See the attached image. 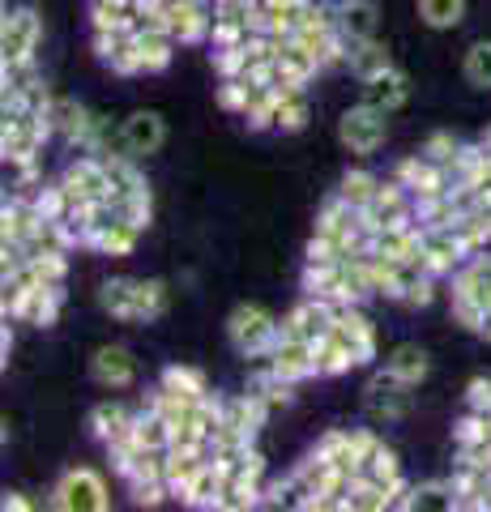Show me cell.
<instances>
[{"mask_svg":"<svg viewBox=\"0 0 491 512\" xmlns=\"http://www.w3.org/2000/svg\"><path fill=\"white\" fill-rule=\"evenodd\" d=\"M47 137H56L47 116H39V111H9L5 124H0V154H5V163L13 171L30 167L39 163V150L47 146Z\"/></svg>","mask_w":491,"mask_h":512,"instance_id":"6da1fadb","label":"cell"},{"mask_svg":"<svg viewBox=\"0 0 491 512\" xmlns=\"http://www.w3.org/2000/svg\"><path fill=\"white\" fill-rule=\"evenodd\" d=\"M227 338L244 359H269V350L282 338V320H274L265 308H257V303H240V308L227 316Z\"/></svg>","mask_w":491,"mask_h":512,"instance_id":"7a4b0ae2","label":"cell"},{"mask_svg":"<svg viewBox=\"0 0 491 512\" xmlns=\"http://www.w3.org/2000/svg\"><path fill=\"white\" fill-rule=\"evenodd\" d=\"M385 116H389V111L372 107L368 99H363L359 107H346L342 120H338V141L355 158H372L380 146H385V137H389V120Z\"/></svg>","mask_w":491,"mask_h":512,"instance_id":"3957f363","label":"cell"},{"mask_svg":"<svg viewBox=\"0 0 491 512\" xmlns=\"http://www.w3.org/2000/svg\"><path fill=\"white\" fill-rule=\"evenodd\" d=\"M52 504L56 512H107L112 508V495H107V483L94 470H69L60 483L52 487Z\"/></svg>","mask_w":491,"mask_h":512,"instance_id":"277c9868","label":"cell"},{"mask_svg":"<svg viewBox=\"0 0 491 512\" xmlns=\"http://www.w3.org/2000/svg\"><path fill=\"white\" fill-rule=\"evenodd\" d=\"M338 325V303L325 295H308L295 312H287L282 320V338H304V342H321L329 338Z\"/></svg>","mask_w":491,"mask_h":512,"instance_id":"5b68a950","label":"cell"},{"mask_svg":"<svg viewBox=\"0 0 491 512\" xmlns=\"http://www.w3.org/2000/svg\"><path fill=\"white\" fill-rule=\"evenodd\" d=\"M43 35V22L35 9H13L5 13V26H0V64H26L35 60V47Z\"/></svg>","mask_w":491,"mask_h":512,"instance_id":"8992f818","label":"cell"},{"mask_svg":"<svg viewBox=\"0 0 491 512\" xmlns=\"http://www.w3.org/2000/svg\"><path fill=\"white\" fill-rule=\"evenodd\" d=\"M60 184L69 188L73 205H82V201H112V180H107L99 154H86V150H82V154H77L73 163L65 167Z\"/></svg>","mask_w":491,"mask_h":512,"instance_id":"52a82bcc","label":"cell"},{"mask_svg":"<svg viewBox=\"0 0 491 512\" xmlns=\"http://www.w3.org/2000/svg\"><path fill=\"white\" fill-rule=\"evenodd\" d=\"M393 175H398V180L410 188V197H415V201H423V197H445V192L453 188L449 171L440 167V163H432L427 154H410V158H402Z\"/></svg>","mask_w":491,"mask_h":512,"instance_id":"ba28073f","label":"cell"},{"mask_svg":"<svg viewBox=\"0 0 491 512\" xmlns=\"http://www.w3.org/2000/svg\"><path fill=\"white\" fill-rule=\"evenodd\" d=\"M363 402H368V414L376 423H393V419H402V414L410 410V384H402L398 376H389V372H380V376L368 380Z\"/></svg>","mask_w":491,"mask_h":512,"instance_id":"9c48e42d","label":"cell"},{"mask_svg":"<svg viewBox=\"0 0 491 512\" xmlns=\"http://www.w3.org/2000/svg\"><path fill=\"white\" fill-rule=\"evenodd\" d=\"M269 367H274V376L291 380V384L316 376V342H304V338H278V346L269 350Z\"/></svg>","mask_w":491,"mask_h":512,"instance_id":"30bf717a","label":"cell"},{"mask_svg":"<svg viewBox=\"0 0 491 512\" xmlns=\"http://www.w3.org/2000/svg\"><path fill=\"white\" fill-rule=\"evenodd\" d=\"M163 141H167V124L158 111H133L129 120L120 124V150H129V154H158L163 150Z\"/></svg>","mask_w":491,"mask_h":512,"instance_id":"8fae6325","label":"cell"},{"mask_svg":"<svg viewBox=\"0 0 491 512\" xmlns=\"http://www.w3.org/2000/svg\"><path fill=\"white\" fill-rule=\"evenodd\" d=\"M334 333H338L346 346H351V355H355L359 367H368V363L376 359V325L359 312V303H346V308H338Z\"/></svg>","mask_w":491,"mask_h":512,"instance_id":"7c38bea8","label":"cell"},{"mask_svg":"<svg viewBox=\"0 0 491 512\" xmlns=\"http://www.w3.org/2000/svg\"><path fill=\"white\" fill-rule=\"evenodd\" d=\"M210 26H214L210 0H188V5L167 9V35L176 39V43H201V39H210Z\"/></svg>","mask_w":491,"mask_h":512,"instance_id":"4fadbf2b","label":"cell"},{"mask_svg":"<svg viewBox=\"0 0 491 512\" xmlns=\"http://www.w3.org/2000/svg\"><path fill=\"white\" fill-rule=\"evenodd\" d=\"M90 376H94V384H103V389H129L137 380V359L124 346H99L90 359Z\"/></svg>","mask_w":491,"mask_h":512,"instance_id":"5bb4252c","label":"cell"},{"mask_svg":"<svg viewBox=\"0 0 491 512\" xmlns=\"http://www.w3.org/2000/svg\"><path fill=\"white\" fill-rule=\"evenodd\" d=\"M453 295L479 303L483 312L491 308V256H487V252H474L470 261L453 274Z\"/></svg>","mask_w":491,"mask_h":512,"instance_id":"9a60e30c","label":"cell"},{"mask_svg":"<svg viewBox=\"0 0 491 512\" xmlns=\"http://www.w3.org/2000/svg\"><path fill=\"white\" fill-rule=\"evenodd\" d=\"M60 303H65V286H35L22 303H18V312H13V320H26V325H56V316H60Z\"/></svg>","mask_w":491,"mask_h":512,"instance_id":"2e32d148","label":"cell"},{"mask_svg":"<svg viewBox=\"0 0 491 512\" xmlns=\"http://www.w3.org/2000/svg\"><path fill=\"white\" fill-rule=\"evenodd\" d=\"M363 99H368L372 107H380V111H398L410 99V77L393 64V69L372 77V82H363Z\"/></svg>","mask_w":491,"mask_h":512,"instance_id":"e0dca14e","label":"cell"},{"mask_svg":"<svg viewBox=\"0 0 491 512\" xmlns=\"http://www.w3.org/2000/svg\"><path fill=\"white\" fill-rule=\"evenodd\" d=\"M223 483H227L223 466H218L214 457H205V466L193 474V483L184 487L180 504H184V508H218V495H223Z\"/></svg>","mask_w":491,"mask_h":512,"instance_id":"ac0fdd59","label":"cell"},{"mask_svg":"<svg viewBox=\"0 0 491 512\" xmlns=\"http://www.w3.org/2000/svg\"><path fill=\"white\" fill-rule=\"evenodd\" d=\"M103 158V171H107V180H112V201L116 197H129V192H146L150 184H146V175H141V167H137V154H116V150H107V154H99Z\"/></svg>","mask_w":491,"mask_h":512,"instance_id":"d6986e66","label":"cell"},{"mask_svg":"<svg viewBox=\"0 0 491 512\" xmlns=\"http://www.w3.org/2000/svg\"><path fill=\"white\" fill-rule=\"evenodd\" d=\"M316 69H321V60H316L308 47H299L295 39L282 43V52H278V82H282V86L304 90L312 77H316Z\"/></svg>","mask_w":491,"mask_h":512,"instance_id":"ffe728a7","label":"cell"},{"mask_svg":"<svg viewBox=\"0 0 491 512\" xmlns=\"http://www.w3.org/2000/svg\"><path fill=\"white\" fill-rule=\"evenodd\" d=\"M385 372L389 376H398L402 384H423L427 380V372H432V359H427V350L423 346H415V342H402V346H393L389 355H385Z\"/></svg>","mask_w":491,"mask_h":512,"instance_id":"44dd1931","label":"cell"},{"mask_svg":"<svg viewBox=\"0 0 491 512\" xmlns=\"http://www.w3.org/2000/svg\"><path fill=\"white\" fill-rule=\"evenodd\" d=\"M346 64H351V73L359 77V82H372V77L393 69V56H389V47L372 35V39H355L351 43V56H346Z\"/></svg>","mask_w":491,"mask_h":512,"instance_id":"7402d4cb","label":"cell"},{"mask_svg":"<svg viewBox=\"0 0 491 512\" xmlns=\"http://www.w3.org/2000/svg\"><path fill=\"white\" fill-rule=\"evenodd\" d=\"M99 303L107 316L124 320V325H137V278H107L99 286Z\"/></svg>","mask_w":491,"mask_h":512,"instance_id":"603a6c76","label":"cell"},{"mask_svg":"<svg viewBox=\"0 0 491 512\" xmlns=\"http://www.w3.org/2000/svg\"><path fill=\"white\" fill-rule=\"evenodd\" d=\"M158 384H163V389H171V393H180L184 402H193V406L210 397V380H205V372H201V367H188V363H171V367H163Z\"/></svg>","mask_w":491,"mask_h":512,"instance_id":"cb8c5ba5","label":"cell"},{"mask_svg":"<svg viewBox=\"0 0 491 512\" xmlns=\"http://www.w3.org/2000/svg\"><path fill=\"white\" fill-rule=\"evenodd\" d=\"M205 457L210 453H197V448H167V461H163V478H167V487L171 495H184V487L193 483V474L205 466Z\"/></svg>","mask_w":491,"mask_h":512,"instance_id":"d4e9b609","label":"cell"},{"mask_svg":"<svg viewBox=\"0 0 491 512\" xmlns=\"http://www.w3.org/2000/svg\"><path fill=\"white\" fill-rule=\"evenodd\" d=\"M342 5V18H338V30L346 39H372L376 26H380V9L372 5V0H338Z\"/></svg>","mask_w":491,"mask_h":512,"instance_id":"484cf974","label":"cell"},{"mask_svg":"<svg viewBox=\"0 0 491 512\" xmlns=\"http://www.w3.org/2000/svg\"><path fill=\"white\" fill-rule=\"evenodd\" d=\"M133 39H137L141 69H146V73H163L167 64H171V52H176V39H171L167 30H146V26H137V30H133Z\"/></svg>","mask_w":491,"mask_h":512,"instance_id":"4316f807","label":"cell"},{"mask_svg":"<svg viewBox=\"0 0 491 512\" xmlns=\"http://www.w3.org/2000/svg\"><path fill=\"white\" fill-rule=\"evenodd\" d=\"M316 457H325L329 466H338V470H351V474H359L363 470V461H359V453H355V444H351V431H325L321 440H316V448H312Z\"/></svg>","mask_w":491,"mask_h":512,"instance_id":"83f0119b","label":"cell"},{"mask_svg":"<svg viewBox=\"0 0 491 512\" xmlns=\"http://www.w3.org/2000/svg\"><path fill=\"white\" fill-rule=\"evenodd\" d=\"M22 269H26L30 278H35V286H65V274H69V252H65V248L35 252Z\"/></svg>","mask_w":491,"mask_h":512,"instance_id":"f1b7e54d","label":"cell"},{"mask_svg":"<svg viewBox=\"0 0 491 512\" xmlns=\"http://www.w3.org/2000/svg\"><path fill=\"white\" fill-rule=\"evenodd\" d=\"M265 500V487L252 483V478H227L223 483V495H218V512H248V508H261Z\"/></svg>","mask_w":491,"mask_h":512,"instance_id":"f546056e","label":"cell"},{"mask_svg":"<svg viewBox=\"0 0 491 512\" xmlns=\"http://www.w3.org/2000/svg\"><path fill=\"white\" fill-rule=\"evenodd\" d=\"M351 367H359V363L338 333H329V338L316 342V376H342V372H351Z\"/></svg>","mask_w":491,"mask_h":512,"instance_id":"4dcf8cb0","label":"cell"},{"mask_svg":"<svg viewBox=\"0 0 491 512\" xmlns=\"http://www.w3.org/2000/svg\"><path fill=\"white\" fill-rule=\"evenodd\" d=\"M129 423H133V414L124 410L120 402H99V406L90 410V419H86L90 436H94V440H103V444L112 440L116 431H124V427H129Z\"/></svg>","mask_w":491,"mask_h":512,"instance_id":"1f68e13d","label":"cell"},{"mask_svg":"<svg viewBox=\"0 0 491 512\" xmlns=\"http://www.w3.org/2000/svg\"><path fill=\"white\" fill-rule=\"evenodd\" d=\"M137 227H129V222H124V218H116L112 222V227H103L99 235H94V252H99V256H133V248H137Z\"/></svg>","mask_w":491,"mask_h":512,"instance_id":"d6a6232c","label":"cell"},{"mask_svg":"<svg viewBox=\"0 0 491 512\" xmlns=\"http://www.w3.org/2000/svg\"><path fill=\"white\" fill-rule=\"evenodd\" d=\"M133 436L141 448H154V453H167L171 448V423L163 414H150V410H137L133 419Z\"/></svg>","mask_w":491,"mask_h":512,"instance_id":"836d02e7","label":"cell"},{"mask_svg":"<svg viewBox=\"0 0 491 512\" xmlns=\"http://www.w3.org/2000/svg\"><path fill=\"white\" fill-rule=\"evenodd\" d=\"M419 18L432 30H453L466 18V0H419Z\"/></svg>","mask_w":491,"mask_h":512,"instance_id":"e575fe53","label":"cell"},{"mask_svg":"<svg viewBox=\"0 0 491 512\" xmlns=\"http://www.w3.org/2000/svg\"><path fill=\"white\" fill-rule=\"evenodd\" d=\"M35 210H39V218L43 222H65L69 214H73V197H69V188L65 184H43L39 192H35Z\"/></svg>","mask_w":491,"mask_h":512,"instance_id":"d590c367","label":"cell"},{"mask_svg":"<svg viewBox=\"0 0 491 512\" xmlns=\"http://www.w3.org/2000/svg\"><path fill=\"white\" fill-rule=\"evenodd\" d=\"M376 188H380L376 175H372V171H363V167H355V171H346V175H342L338 197H342L346 205H355V210H363V205L376 197Z\"/></svg>","mask_w":491,"mask_h":512,"instance_id":"8d00e7d4","label":"cell"},{"mask_svg":"<svg viewBox=\"0 0 491 512\" xmlns=\"http://www.w3.org/2000/svg\"><path fill=\"white\" fill-rule=\"evenodd\" d=\"M415 222H419L423 231H432V227H453V222H457L453 197L445 192V197H423V201H415Z\"/></svg>","mask_w":491,"mask_h":512,"instance_id":"74e56055","label":"cell"},{"mask_svg":"<svg viewBox=\"0 0 491 512\" xmlns=\"http://www.w3.org/2000/svg\"><path fill=\"white\" fill-rule=\"evenodd\" d=\"M167 312V282L137 278V325L141 320H158Z\"/></svg>","mask_w":491,"mask_h":512,"instance_id":"f35d334b","label":"cell"},{"mask_svg":"<svg viewBox=\"0 0 491 512\" xmlns=\"http://www.w3.org/2000/svg\"><path fill=\"white\" fill-rule=\"evenodd\" d=\"M462 73L474 90H491V39L470 43V52L462 60Z\"/></svg>","mask_w":491,"mask_h":512,"instance_id":"ab89813d","label":"cell"},{"mask_svg":"<svg viewBox=\"0 0 491 512\" xmlns=\"http://www.w3.org/2000/svg\"><path fill=\"white\" fill-rule=\"evenodd\" d=\"M116 205V214L129 222V227H137V231H146L150 222H154V201H150V188L146 192H129V197H116L112 201Z\"/></svg>","mask_w":491,"mask_h":512,"instance_id":"60d3db41","label":"cell"},{"mask_svg":"<svg viewBox=\"0 0 491 512\" xmlns=\"http://www.w3.org/2000/svg\"><path fill=\"white\" fill-rule=\"evenodd\" d=\"M410 508H445L457 512V491L453 483H419L410 491Z\"/></svg>","mask_w":491,"mask_h":512,"instance_id":"b9f144b4","label":"cell"},{"mask_svg":"<svg viewBox=\"0 0 491 512\" xmlns=\"http://www.w3.org/2000/svg\"><path fill=\"white\" fill-rule=\"evenodd\" d=\"M210 60H214V73L223 77V82H231V77H244L252 56H248V43H235V47H214Z\"/></svg>","mask_w":491,"mask_h":512,"instance_id":"7bdbcfd3","label":"cell"},{"mask_svg":"<svg viewBox=\"0 0 491 512\" xmlns=\"http://www.w3.org/2000/svg\"><path fill=\"white\" fill-rule=\"evenodd\" d=\"M363 474H368V478H376V483H380V487L398 483V478H402V466H398V453H393V448H389V444H380V448H376V453L368 457V466H363Z\"/></svg>","mask_w":491,"mask_h":512,"instance_id":"ee69618b","label":"cell"},{"mask_svg":"<svg viewBox=\"0 0 491 512\" xmlns=\"http://www.w3.org/2000/svg\"><path fill=\"white\" fill-rule=\"evenodd\" d=\"M252 94H257V90H252V86L244 82V77H231V82H223V86H218L214 103L223 107V111H235V116H244V111H248V103H252Z\"/></svg>","mask_w":491,"mask_h":512,"instance_id":"f6af8a7d","label":"cell"},{"mask_svg":"<svg viewBox=\"0 0 491 512\" xmlns=\"http://www.w3.org/2000/svg\"><path fill=\"white\" fill-rule=\"evenodd\" d=\"M248 39V26L240 18H223V13H214V26H210V47H235Z\"/></svg>","mask_w":491,"mask_h":512,"instance_id":"bcb514c9","label":"cell"},{"mask_svg":"<svg viewBox=\"0 0 491 512\" xmlns=\"http://www.w3.org/2000/svg\"><path fill=\"white\" fill-rule=\"evenodd\" d=\"M163 461H167V453H154V448H141L137 461H133V470L124 474V483H150V478H163Z\"/></svg>","mask_w":491,"mask_h":512,"instance_id":"7dc6e473","label":"cell"},{"mask_svg":"<svg viewBox=\"0 0 491 512\" xmlns=\"http://www.w3.org/2000/svg\"><path fill=\"white\" fill-rule=\"evenodd\" d=\"M457 150H462V141H457L453 133H432V137L423 141L419 154H427V158H432V163H440V167H449L453 158H457Z\"/></svg>","mask_w":491,"mask_h":512,"instance_id":"c3c4849f","label":"cell"},{"mask_svg":"<svg viewBox=\"0 0 491 512\" xmlns=\"http://www.w3.org/2000/svg\"><path fill=\"white\" fill-rule=\"evenodd\" d=\"M129 495L137 508H158L171 495V487H167V478H150V483H129Z\"/></svg>","mask_w":491,"mask_h":512,"instance_id":"681fc988","label":"cell"},{"mask_svg":"<svg viewBox=\"0 0 491 512\" xmlns=\"http://www.w3.org/2000/svg\"><path fill=\"white\" fill-rule=\"evenodd\" d=\"M304 124H308V99L304 94H291V99L282 103V111H278V128L282 133H299Z\"/></svg>","mask_w":491,"mask_h":512,"instance_id":"f907efd6","label":"cell"},{"mask_svg":"<svg viewBox=\"0 0 491 512\" xmlns=\"http://www.w3.org/2000/svg\"><path fill=\"white\" fill-rule=\"evenodd\" d=\"M261 508H299V487H295V478H278V483H269Z\"/></svg>","mask_w":491,"mask_h":512,"instance_id":"816d5d0a","label":"cell"},{"mask_svg":"<svg viewBox=\"0 0 491 512\" xmlns=\"http://www.w3.org/2000/svg\"><path fill=\"white\" fill-rule=\"evenodd\" d=\"M466 406L479 414H491V376H474L466 384Z\"/></svg>","mask_w":491,"mask_h":512,"instance_id":"f5cc1de1","label":"cell"},{"mask_svg":"<svg viewBox=\"0 0 491 512\" xmlns=\"http://www.w3.org/2000/svg\"><path fill=\"white\" fill-rule=\"evenodd\" d=\"M432 299H436V278L427 274V278H419V282H415V291H410L402 303H410V308H427Z\"/></svg>","mask_w":491,"mask_h":512,"instance_id":"db71d44e","label":"cell"},{"mask_svg":"<svg viewBox=\"0 0 491 512\" xmlns=\"http://www.w3.org/2000/svg\"><path fill=\"white\" fill-rule=\"evenodd\" d=\"M0 504H5V512H9V508H13V512H30V508H35L22 491H5V500H0Z\"/></svg>","mask_w":491,"mask_h":512,"instance_id":"11a10c76","label":"cell"},{"mask_svg":"<svg viewBox=\"0 0 491 512\" xmlns=\"http://www.w3.org/2000/svg\"><path fill=\"white\" fill-rule=\"evenodd\" d=\"M9 350H13V333H9V320H5V333H0V355L9 359Z\"/></svg>","mask_w":491,"mask_h":512,"instance_id":"9f6ffc18","label":"cell"},{"mask_svg":"<svg viewBox=\"0 0 491 512\" xmlns=\"http://www.w3.org/2000/svg\"><path fill=\"white\" fill-rule=\"evenodd\" d=\"M479 338H483V342H491V308H487V312H483V320H479Z\"/></svg>","mask_w":491,"mask_h":512,"instance_id":"6f0895ef","label":"cell"},{"mask_svg":"<svg viewBox=\"0 0 491 512\" xmlns=\"http://www.w3.org/2000/svg\"><path fill=\"white\" fill-rule=\"evenodd\" d=\"M479 146H483V150H487V154H491V124H487V133H483V137H479Z\"/></svg>","mask_w":491,"mask_h":512,"instance_id":"680465c9","label":"cell"}]
</instances>
